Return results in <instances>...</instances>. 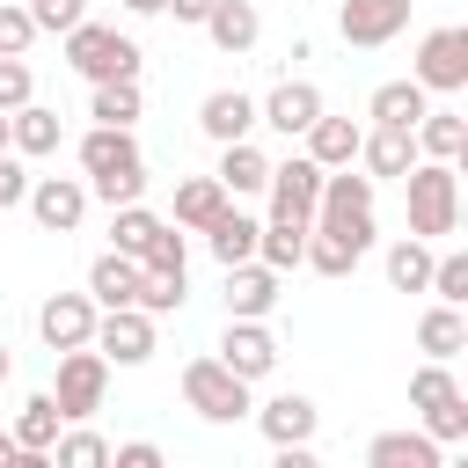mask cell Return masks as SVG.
I'll return each mask as SVG.
<instances>
[{
	"instance_id": "5bb4252c",
	"label": "cell",
	"mask_w": 468,
	"mask_h": 468,
	"mask_svg": "<svg viewBox=\"0 0 468 468\" xmlns=\"http://www.w3.org/2000/svg\"><path fill=\"white\" fill-rule=\"evenodd\" d=\"M314 117H322V88H314V80H278V88L256 102V124H271V132H285V139H300Z\"/></svg>"
},
{
	"instance_id": "816d5d0a",
	"label": "cell",
	"mask_w": 468,
	"mask_h": 468,
	"mask_svg": "<svg viewBox=\"0 0 468 468\" xmlns=\"http://www.w3.org/2000/svg\"><path fill=\"white\" fill-rule=\"evenodd\" d=\"M0 146H7V110H0Z\"/></svg>"
},
{
	"instance_id": "5b68a950",
	"label": "cell",
	"mask_w": 468,
	"mask_h": 468,
	"mask_svg": "<svg viewBox=\"0 0 468 468\" xmlns=\"http://www.w3.org/2000/svg\"><path fill=\"white\" fill-rule=\"evenodd\" d=\"M183 402H190L205 424H234V417H249V380L227 373L219 358H190V366H183Z\"/></svg>"
},
{
	"instance_id": "f35d334b",
	"label": "cell",
	"mask_w": 468,
	"mask_h": 468,
	"mask_svg": "<svg viewBox=\"0 0 468 468\" xmlns=\"http://www.w3.org/2000/svg\"><path fill=\"white\" fill-rule=\"evenodd\" d=\"M51 453H58V468H102V461H110V439L66 431V439H51Z\"/></svg>"
},
{
	"instance_id": "e575fe53",
	"label": "cell",
	"mask_w": 468,
	"mask_h": 468,
	"mask_svg": "<svg viewBox=\"0 0 468 468\" xmlns=\"http://www.w3.org/2000/svg\"><path fill=\"white\" fill-rule=\"evenodd\" d=\"M88 117L95 124H139V80H95Z\"/></svg>"
},
{
	"instance_id": "cb8c5ba5",
	"label": "cell",
	"mask_w": 468,
	"mask_h": 468,
	"mask_svg": "<svg viewBox=\"0 0 468 468\" xmlns=\"http://www.w3.org/2000/svg\"><path fill=\"white\" fill-rule=\"evenodd\" d=\"M197 29H205V37H212V44L227 51V58H241V51H249V44L263 37V15H256L249 0H219V7H212V15L197 22Z\"/></svg>"
},
{
	"instance_id": "681fc988",
	"label": "cell",
	"mask_w": 468,
	"mask_h": 468,
	"mask_svg": "<svg viewBox=\"0 0 468 468\" xmlns=\"http://www.w3.org/2000/svg\"><path fill=\"white\" fill-rule=\"evenodd\" d=\"M7 461H15V431H0V468H7Z\"/></svg>"
},
{
	"instance_id": "74e56055",
	"label": "cell",
	"mask_w": 468,
	"mask_h": 468,
	"mask_svg": "<svg viewBox=\"0 0 468 468\" xmlns=\"http://www.w3.org/2000/svg\"><path fill=\"white\" fill-rule=\"evenodd\" d=\"M424 292H439L446 307H468V256H461V249L431 256V278H424Z\"/></svg>"
},
{
	"instance_id": "f907efd6",
	"label": "cell",
	"mask_w": 468,
	"mask_h": 468,
	"mask_svg": "<svg viewBox=\"0 0 468 468\" xmlns=\"http://www.w3.org/2000/svg\"><path fill=\"white\" fill-rule=\"evenodd\" d=\"M7 373H15V358H7V344H0V380H7Z\"/></svg>"
},
{
	"instance_id": "e0dca14e",
	"label": "cell",
	"mask_w": 468,
	"mask_h": 468,
	"mask_svg": "<svg viewBox=\"0 0 468 468\" xmlns=\"http://www.w3.org/2000/svg\"><path fill=\"white\" fill-rule=\"evenodd\" d=\"M278 307V271L271 263H227V314H249V322H263Z\"/></svg>"
},
{
	"instance_id": "2e32d148",
	"label": "cell",
	"mask_w": 468,
	"mask_h": 468,
	"mask_svg": "<svg viewBox=\"0 0 468 468\" xmlns=\"http://www.w3.org/2000/svg\"><path fill=\"white\" fill-rule=\"evenodd\" d=\"M37 336H44L51 351L88 344V336H95V300H88V292H51V300L37 307Z\"/></svg>"
},
{
	"instance_id": "d590c367",
	"label": "cell",
	"mask_w": 468,
	"mask_h": 468,
	"mask_svg": "<svg viewBox=\"0 0 468 468\" xmlns=\"http://www.w3.org/2000/svg\"><path fill=\"white\" fill-rule=\"evenodd\" d=\"M424 278H431V249L410 234V241H395L388 249V285L395 292H424Z\"/></svg>"
},
{
	"instance_id": "4dcf8cb0",
	"label": "cell",
	"mask_w": 468,
	"mask_h": 468,
	"mask_svg": "<svg viewBox=\"0 0 468 468\" xmlns=\"http://www.w3.org/2000/svg\"><path fill=\"white\" fill-rule=\"evenodd\" d=\"M205 241H212V256H219V263H249V256H256V219H249V212H234V205H219V219L205 227Z\"/></svg>"
},
{
	"instance_id": "44dd1931",
	"label": "cell",
	"mask_w": 468,
	"mask_h": 468,
	"mask_svg": "<svg viewBox=\"0 0 468 468\" xmlns=\"http://www.w3.org/2000/svg\"><path fill=\"white\" fill-rule=\"evenodd\" d=\"M132 292H139V256L102 249V256L88 263V300H95V307H132Z\"/></svg>"
},
{
	"instance_id": "60d3db41",
	"label": "cell",
	"mask_w": 468,
	"mask_h": 468,
	"mask_svg": "<svg viewBox=\"0 0 468 468\" xmlns=\"http://www.w3.org/2000/svg\"><path fill=\"white\" fill-rule=\"evenodd\" d=\"M139 263H154V271H190V249H183V227L176 219H161V234L146 241V256Z\"/></svg>"
},
{
	"instance_id": "d6a6232c",
	"label": "cell",
	"mask_w": 468,
	"mask_h": 468,
	"mask_svg": "<svg viewBox=\"0 0 468 468\" xmlns=\"http://www.w3.org/2000/svg\"><path fill=\"white\" fill-rule=\"evenodd\" d=\"M300 241H307V219H278V212H271V227H256V263L292 271V263H300Z\"/></svg>"
},
{
	"instance_id": "8fae6325",
	"label": "cell",
	"mask_w": 468,
	"mask_h": 468,
	"mask_svg": "<svg viewBox=\"0 0 468 468\" xmlns=\"http://www.w3.org/2000/svg\"><path fill=\"white\" fill-rule=\"evenodd\" d=\"M373 249V234H358V227H322V219H307V241H300V263L307 271H322V278H344V271H358V256Z\"/></svg>"
},
{
	"instance_id": "484cf974",
	"label": "cell",
	"mask_w": 468,
	"mask_h": 468,
	"mask_svg": "<svg viewBox=\"0 0 468 468\" xmlns=\"http://www.w3.org/2000/svg\"><path fill=\"white\" fill-rule=\"evenodd\" d=\"M417 351H424V358H453V351H468V314L446 307V300L424 307V314H417Z\"/></svg>"
},
{
	"instance_id": "7dc6e473",
	"label": "cell",
	"mask_w": 468,
	"mask_h": 468,
	"mask_svg": "<svg viewBox=\"0 0 468 468\" xmlns=\"http://www.w3.org/2000/svg\"><path fill=\"white\" fill-rule=\"evenodd\" d=\"M278 468H314V446H278Z\"/></svg>"
},
{
	"instance_id": "d6986e66",
	"label": "cell",
	"mask_w": 468,
	"mask_h": 468,
	"mask_svg": "<svg viewBox=\"0 0 468 468\" xmlns=\"http://www.w3.org/2000/svg\"><path fill=\"white\" fill-rule=\"evenodd\" d=\"M7 146H15L22 161L58 154V110H44L37 95H29V102H15V110H7Z\"/></svg>"
},
{
	"instance_id": "83f0119b",
	"label": "cell",
	"mask_w": 468,
	"mask_h": 468,
	"mask_svg": "<svg viewBox=\"0 0 468 468\" xmlns=\"http://www.w3.org/2000/svg\"><path fill=\"white\" fill-rule=\"evenodd\" d=\"M410 132H417V154H424V161H461V154H468V124H461L453 110H424Z\"/></svg>"
},
{
	"instance_id": "f6af8a7d",
	"label": "cell",
	"mask_w": 468,
	"mask_h": 468,
	"mask_svg": "<svg viewBox=\"0 0 468 468\" xmlns=\"http://www.w3.org/2000/svg\"><path fill=\"white\" fill-rule=\"evenodd\" d=\"M110 461H117V468H161V446H154V439H132V446H117Z\"/></svg>"
},
{
	"instance_id": "ee69618b",
	"label": "cell",
	"mask_w": 468,
	"mask_h": 468,
	"mask_svg": "<svg viewBox=\"0 0 468 468\" xmlns=\"http://www.w3.org/2000/svg\"><path fill=\"white\" fill-rule=\"evenodd\" d=\"M29 95H37L29 66H22V58H0V110H15V102H29Z\"/></svg>"
},
{
	"instance_id": "d4e9b609",
	"label": "cell",
	"mask_w": 468,
	"mask_h": 468,
	"mask_svg": "<svg viewBox=\"0 0 468 468\" xmlns=\"http://www.w3.org/2000/svg\"><path fill=\"white\" fill-rule=\"evenodd\" d=\"M307 161H314V168H351V161H358V124L322 110V117L307 124Z\"/></svg>"
},
{
	"instance_id": "ab89813d",
	"label": "cell",
	"mask_w": 468,
	"mask_h": 468,
	"mask_svg": "<svg viewBox=\"0 0 468 468\" xmlns=\"http://www.w3.org/2000/svg\"><path fill=\"white\" fill-rule=\"evenodd\" d=\"M37 44V22H29V7L22 0H0V58H22Z\"/></svg>"
},
{
	"instance_id": "7c38bea8",
	"label": "cell",
	"mask_w": 468,
	"mask_h": 468,
	"mask_svg": "<svg viewBox=\"0 0 468 468\" xmlns=\"http://www.w3.org/2000/svg\"><path fill=\"white\" fill-rule=\"evenodd\" d=\"M219 366H227V373H241V380H263V373L278 366V336H271L263 322H249V314H227Z\"/></svg>"
},
{
	"instance_id": "8992f818",
	"label": "cell",
	"mask_w": 468,
	"mask_h": 468,
	"mask_svg": "<svg viewBox=\"0 0 468 468\" xmlns=\"http://www.w3.org/2000/svg\"><path fill=\"white\" fill-rule=\"evenodd\" d=\"M102 388H110V358H102L95 344L58 351V380H51V395H58V417H66V424H73V417H95V410H102Z\"/></svg>"
},
{
	"instance_id": "277c9868",
	"label": "cell",
	"mask_w": 468,
	"mask_h": 468,
	"mask_svg": "<svg viewBox=\"0 0 468 468\" xmlns=\"http://www.w3.org/2000/svg\"><path fill=\"white\" fill-rule=\"evenodd\" d=\"M410 410L424 417V431L439 439V446H453V439H468V395L453 388V373H446V358H431L417 380H410Z\"/></svg>"
},
{
	"instance_id": "4fadbf2b",
	"label": "cell",
	"mask_w": 468,
	"mask_h": 468,
	"mask_svg": "<svg viewBox=\"0 0 468 468\" xmlns=\"http://www.w3.org/2000/svg\"><path fill=\"white\" fill-rule=\"evenodd\" d=\"M336 29H344V44L373 51V44H388V37L410 29V0H344L336 7Z\"/></svg>"
},
{
	"instance_id": "f1b7e54d",
	"label": "cell",
	"mask_w": 468,
	"mask_h": 468,
	"mask_svg": "<svg viewBox=\"0 0 468 468\" xmlns=\"http://www.w3.org/2000/svg\"><path fill=\"white\" fill-rule=\"evenodd\" d=\"M219 205H227V183H219V176H190V183H176V227L205 234V227L219 219Z\"/></svg>"
},
{
	"instance_id": "9c48e42d",
	"label": "cell",
	"mask_w": 468,
	"mask_h": 468,
	"mask_svg": "<svg viewBox=\"0 0 468 468\" xmlns=\"http://www.w3.org/2000/svg\"><path fill=\"white\" fill-rule=\"evenodd\" d=\"M88 344H95L110 366H146V358H154V314H146V307H102Z\"/></svg>"
},
{
	"instance_id": "836d02e7",
	"label": "cell",
	"mask_w": 468,
	"mask_h": 468,
	"mask_svg": "<svg viewBox=\"0 0 468 468\" xmlns=\"http://www.w3.org/2000/svg\"><path fill=\"white\" fill-rule=\"evenodd\" d=\"M161 234V219L132 197V205H110V249H124V256H146V241Z\"/></svg>"
},
{
	"instance_id": "c3c4849f",
	"label": "cell",
	"mask_w": 468,
	"mask_h": 468,
	"mask_svg": "<svg viewBox=\"0 0 468 468\" xmlns=\"http://www.w3.org/2000/svg\"><path fill=\"white\" fill-rule=\"evenodd\" d=\"M124 7H132V15H161L168 0H124Z\"/></svg>"
},
{
	"instance_id": "ffe728a7",
	"label": "cell",
	"mask_w": 468,
	"mask_h": 468,
	"mask_svg": "<svg viewBox=\"0 0 468 468\" xmlns=\"http://www.w3.org/2000/svg\"><path fill=\"white\" fill-rule=\"evenodd\" d=\"M358 161H366L373 183H380V176H402V168L417 161V132H402V124H373V132H358Z\"/></svg>"
},
{
	"instance_id": "30bf717a",
	"label": "cell",
	"mask_w": 468,
	"mask_h": 468,
	"mask_svg": "<svg viewBox=\"0 0 468 468\" xmlns=\"http://www.w3.org/2000/svg\"><path fill=\"white\" fill-rule=\"evenodd\" d=\"M22 205L37 212L44 234H73L80 212H88V183H80V176H29V197H22Z\"/></svg>"
},
{
	"instance_id": "7a4b0ae2",
	"label": "cell",
	"mask_w": 468,
	"mask_h": 468,
	"mask_svg": "<svg viewBox=\"0 0 468 468\" xmlns=\"http://www.w3.org/2000/svg\"><path fill=\"white\" fill-rule=\"evenodd\" d=\"M402 183H410V234L417 241H439V234H453L461 227V168L453 161H410L402 168Z\"/></svg>"
},
{
	"instance_id": "52a82bcc",
	"label": "cell",
	"mask_w": 468,
	"mask_h": 468,
	"mask_svg": "<svg viewBox=\"0 0 468 468\" xmlns=\"http://www.w3.org/2000/svg\"><path fill=\"white\" fill-rule=\"evenodd\" d=\"M424 95H461L468 88V29L461 22H446V29H431L424 44H417V73H410Z\"/></svg>"
},
{
	"instance_id": "7bdbcfd3",
	"label": "cell",
	"mask_w": 468,
	"mask_h": 468,
	"mask_svg": "<svg viewBox=\"0 0 468 468\" xmlns=\"http://www.w3.org/2000/svg\"><path fill=\"white\" fill-rule=\"evenodd\" d=\"M22 197H29V168H22L15 146H0V212H15Z\"/></svg>"
},
{
	"instance_id": "3957f363",
	"label": "cell",
	"mask_w": 468,
	"mask_h": 468,
	"mask_svg": "<svg viewBox=\"0 0 468 468\" xmlns=\"http://www.w3.org/2000/svg\"><path fill=\"white\" fill-rule=\"evenodd\" d=\"M66 66L80 73V80H139V44L124 37V29H110V22H73L66 29Z\"/></svg>"
},
{
	"instance_id": "9a60e30c",
	"label": "cell",
	"mask_w": 468,
	"mask_h": 468,
	"mask_svg": "<svg viewBox=\"0 0 468 468\" xmlns=\"http://www.w3.org/2000/svg\"><path fill=\"white\" fill-rule=\"evenodd\" d=\"M271 212L278 219H307L314 212V197H322V168L307 161V154H292V161H271Z\"/></svg>"
},
{
	"instance_id": "4316f807",
	"label": "cell",
	"mask_w": 468,
	"mask_h": 468,
	"mask_svg": "<svg viewBox=\"0 0 468 468\" xmlns=\"http://www.w3.org/2000/svg\"><path fill=\"white\" fill-rule=\"evenodd\" d=\"M366 461L373 468H439V439L431 431H380L366 446Z\"/></svg>"
},
{
	"instance_id": "bcb514c9",
	"label": "cell",
	"mask_w": 468,
	"mask_h": 468,
	"mask_svg": "<svg viewBox=\"0 0 468 468\" xmlns=\"http://www.w3.org/2000/svg\"><path fill=\"white\" fill-rule=\"evenodd\" d=\"M212 7H219V0H168V7H161V15H176V22H205V15H212Z\"/></svg>"
},
{
	"instance_id": "603a6c76",
	"label": "cell",
	"mask_w": 468,
	"mask_h": 468,
	"mask_svg": "<svg viewBox=\"0 0 468 468\" xmlns=\"http://www.w3.org/2000/svg\"><path fill=\"white\" fill-rule=\"evenodd\" d=\"M212 176L227 183V197H256V190L271 183V154H263V146H249V139H227Z\"/></svg>"
},
{
	"instance_id": "6da1fadb",
	"label": "cell",
	"mask_w": 468,
	"mask_h": 468,
	"mask_svg": "<svg viewBox=\"0 0 468 468\" xmlns=\"http://www.w3.org/2000/svg\"><path fill=\"white\" fill-rule=\"evenodd\" d=\"M80 168H88V197H102V205H132L146 190V161H139L132 124H95L80 139Z\"/></svg>"
},
{
	"instance_id": "8d00e7d4",
	"label": "cell",
	"mask_w": 468,
	"mask_h": 468,
	"mask_svg": "<svg viewBox=\"0 0 468 468\" xmlns=\"http://www.w3.org/2000/svg\"><path fill=\"white\" fill-rule=\"evenodd\" d=\"M132 307H146V314H176V307H183V271H154V263H139V292H132Z\"/></svg>"
},
{
	"instance_id": "ba28073f",
	"label": "cell",
	"mask_w": 468,
	"mask_h": 468,
	"mask_svg": "<svg viewBox=\"0 0 468 468\" xmlns=\"http://www.w3.org/2000/svg\"><path fill=\"white\" fill-rule=\"evenodd\" d=\"M307 219L373 234V176H351V168H322V197H314V212H307Z\"/></svg>"
},
{
	"instance_id": "7402d4cb",
	"label": "cell",
	"mask_w": 468,
	"mask_h": 468,
	"mask_svg": "<svg viewBox=\"0 0 468 468\" xmlns=\"http://www.w3.org/2000/svg\"><path fill=\"white\" fill-rule=\"evenodd\" d=\"M197 124H205V139H249V124H256V102L241 95V88H212L205 102H197Z\"/></svg>"
},
{
	"instance_id": "f546056e",
	"label": "cell",
	"mask_w": 468,
	"mask_h": 468,
	"mask_svg": "<svg viewBox=\"0 0 468 468\" xmlns=\"http://www.w3.org/2000/svg\"><path fill=\"white\" fill-rule=\"evenodd\" d=\"M424 110H431V102H424V88H417V80H380V88H373V102H366V117H373V124H402V132H410Z\"/></svg>"
},
{
	"instance_id": "ac0fdd59",
	"label": "cell",
	"mask_w": 468,
	"mask_h": 468,
	"mask_svg": "<svg viewBox=\"0 0 468 468\" xmlns=\"http://www.w3.org/2000/svg\"><path fill=\"white\" fill-rule=\"evenodd\" d=\"M256 424H263V439L271 446H314V402L307 395H271L263 410H256Z\"/></svg>"
},
{
	"instance_id": "1f68e13d",
	"label": "cell",
	"mask_w": 468,
	"mask_h": 468,
	"mask_svg": "<svg viewBox=\"0 0 468 468\" xmlns=\"http://www.w3.org/2000/svg\"><path fill=\"white\" fill-rule=\"evenodd\" d=\"M58 395L44 388V395H29L22 402V417H15V446H29V453H51V439H58Z\"/></svg>"
},
{
	"instance_id": "b9f144b4",
	"label": "cell",
	"mask_w": 468,
	"mask_h": 468,
	"mask_svg": "<svg viewBox=\"0 0 468 468\" xmlns=\"http://www.w3.org/2000/svg\"><path fill=\"white\" fill-rule=\"evenodd\" d=\"M80 15H88V0H29V22H37V29H51V37H66Z\"/></svg>"
}]
</instances>
